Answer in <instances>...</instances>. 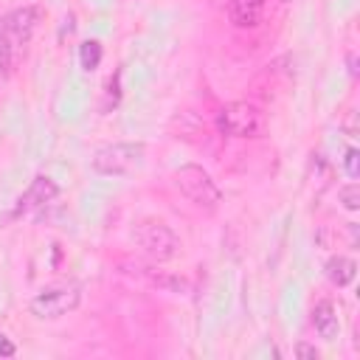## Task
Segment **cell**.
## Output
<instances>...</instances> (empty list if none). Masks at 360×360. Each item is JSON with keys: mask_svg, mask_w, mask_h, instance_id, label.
Returning <instances> with one entry per match:
<instances>
[{"mask_svg": "<svg viewBox=\"0 0 360 360\" xmlns=\"http://www.w3.org/2000/svg\"><path fill=\"white\" fill-rule=\"evenodd\" d=\"M82 304V290L76 284H59V287H48V290H39L28 309L34 318L39 321H56L68 312H73L76 307Z\"/></svg>", "mask_w": 360, "mask_h": 360, "instance_id": "cell-5", "label": "cell"}, {"mask_svg": "<svg viewBox=\"0 0 360 360\" xmlns=\"http://www.w3.org/2000/svg\"><path fill=\"white\" fill-rule=\"evenodd\" d=\"M11 65H14V48H11V42L6 39V34L0 28V79H6L11 73Z\"/></svg>", "mask_w": 360, "mask_h": 360, "instance_id": "cell-12", "label": "cell"}, {"mask_svg": "<svg viewBox=\"0 0 360 360\" xmlns=\"http://www.w3.org/2000/svg\"><path fill=\"white\" fill-rule=\"evenodd\" d=\"M343 172H346L349 177H357V174H360V155H357L354 146H349L346 155H343Z\"/></svg>", "mask_w": 360, "mask_h": 360, "instance_id": "cell-14", "label": "cell"}, {"mask_svg": "<svg viewBox=\"0 0 360 360\" xmlns=\"http://www.w3.org/2000/svg\"><path fill=\"white\" fill-rule=\"evenodd\" d=\"M56 197H59V186L53 183V177L37 174V177L31 180V186L20 194V200H17V205H14V217H25V214H31V211H39V208H45L48 202H53Z\"/></svg>", "mask_w": 360, "mask_h": 360, "instance_id": "cell-7", "label": "cell"}, {"mask_svg": "<svg viewBox=\"0 0 360 360\" xmlns=\"http://www.w3.org/2000/svg\"><path fill=\"white\" fill-rule=\"evenodd\" d=\"M264 14V0H228V20L236 28H256Z\"/></svg>", "mask_w": 360, "mask_h": 360, "instance_id": "cell-8", "label": "cell"}, {"mask_svg": "<svg viewBox=\"0 0 360 360\" xmlns=\"http://www.w3.org/2000/svg\"><path fill=\"white\" fill-rule=\"evenodd\" d=\"M312 326L323 340H335L340 332V321H338V309L332 301H318L312 307Z\"/></svg>", "mask_w": 360, "mask_h": 360, "instance_id": "cell-9", "label": "cell"}, {"mask_svg": "<svg viewBox=\"0 0 360 360\" xmlns=\"http://www.w3.org/2000/svg\"><path fill=\"white\" fill-rule=\"evenodd\" d=\"M146 158V143L143 141H118V143H104L93 152L90 166L98 174H110V177H121V174H132Z\"/></svg>", "mask_w": 360, "mask_h": 360, "instance_id": "cell-1", "label": "cell"}, {"mask_svg": "<svg viewBox=\"0 0 360 360\" xmlns=\"http://www.w3.org/2000/svg\"><path fill=\"white\" fill-rule=\"evenodd\" d=\"M14 352H17V349H14V343L0 332V354H3V357H14Z\"/></svg>", "mask_w": 360, "mask_h": 360, "instance_id": "cell-16", "label": "cell"}, {"mask_svg": "<svg viewBox=\"0 0 360 360\" xmlns=\"http://www.w3.org/2000/svg\"><path fill=\"white\" fill-rule=\"evenodd\" d=\"M338 197H340V202H343L346 211H357L360 208V186L357 183H349V186L338 188Z\"/></svg>", "mask_w": 360, "mask_h": 360, "instance_id": "cell-13", "label": "cell"}, {"mask_svg": "<svg viewBox=\"0 0 360 360\" xmlns=\"http://www.w3.org/2000/svg\"><path fill=\"white\" fill-rule=\"evenodd\" d=\"M278 3H292V0H278Z\"/></svg>", "mask_w": 360, "mask_h": 360, "instance_id": "cell-17", "label": "cell"}, {"mask_svg": "<svg viewBox=\"0 0 360 360\" xmlns=\"http://www.w3.org/2000/svg\"><path fill=\"white\" fill-rule=\"evenodd\" d=\"M323 270H326V278H329L335 287H349V284L354 281V276H357V264H354V259H349V256H332Z\"/></svg>", "mask_w": 360, "mask_h": 360, "instance_id": "cell-10", "label": "cell"}, {"mask_svg": "<svg viewBox=\"0 0 360 360\" xmlns=\"http://www.w3.org/2000/svg\"><path fill=\"white\" fill-rule=\"evenodd\" d=\"M217 129L228 138H259L264 132V112L250 101H231L217 112Z\"/></svg>", "mask_w": 360, "mask_h": 360, "instance_id": "cell-2", "label": "cell"}, {"mask_svg": "<svg viewBox=\"0 0 360 360\" xmlns=\"http://www.w3.org/2000/svg\"><path fill=\"white\" fill-rule=\"evenodd\" d=\"M132 239L152 262H169L177 256V248H180L177 233L160 219H141L132 228Z\"/></svg>", "mask_w": 360, "mask_h": 360, "instance_id": "cell-3", "label": "cell"}, {"mask_svg": "<svg viewBox=\"0 0 360 360\" xmlns=\"http://www.w3.org/2000/svg\"><path fill=\"white\" fill-rule=\"evenodd\" d=\"M79 62L87 73H93L98 65H101V42L98 39H84L79 45Z\"/></svg>", "mask_w": 360, "mask_h": 360, "instance_id": "cell-11", "label": "cell"}, {"mask_svg": "<svg viewBox=\"0 0 360 360\" xmlns=\"http://www.w3.org/2000/svg\"><path fill=\"white\" fill-rule=\"evenodd\" d=\"M39 17H42L39 6H20V8L8 11V14L0 20V28H3V34H6V39L11 42L14 51H17V48H25V45L31 42V37H34V31H37V25H39Z\"/></svg>", "mask_w": 360, "mask_h": 360, "instance_id": "cell-6", "label": "cell"}, {"mask_svg": "<svg viewBox=\"0 0 360 360\" xmlns=\"http://www.w3.org/2000/svg\"><path fill=\"white\" fill-rule=\"evenodd\" d=\"M174 186L200 208H208L214 211L219 202H222V191L217 186V180L202 169V166H194V163H186L174 172Z\"/></svg>", "mask_w": 360, "mask_h": 360, "instance_id": "cell-4", "label": "cell"}, {"mask_svg": "<svg viewBox=\"0 0 360 360\" xmlns=\"http://www.w3.org/2000/svg\"><path fill=\"white\" fill-rule=\"evenodd\" d=\"M295 354H298V357H312V360H315V357H318V349L309 346V343H295Z\"/></svg>", "mask_w": 360, "mask_h": 360, "instance_id": "cell-15", "label": "cell"}]
</instances>
